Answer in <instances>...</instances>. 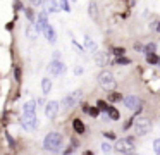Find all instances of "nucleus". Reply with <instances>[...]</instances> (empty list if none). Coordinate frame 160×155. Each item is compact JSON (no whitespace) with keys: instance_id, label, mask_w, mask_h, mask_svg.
Wrapping results in <instances>:
<instances>
[{"instance_id":"2f4dec72","label":"nucleus","mask_w":160,"mask_h":155,"mask_svg":"<svg viewBox=\"0 0 160 155\" xmlns=\"http://www.w3.org/2000/svg\"><path fill=\"white\" fill-rule=\"evenodd\" d=\"M14 76H16V79H18V81L21 79V67H16L14 69Z\"/></svg>"},{"instance_id":"c9c22d12","label":"nucleus","mask_w":160,"mask_h":155,"mask_svg":"<svg viewBox=\"0 0 160 155\" xmlns=\"http://www.w3.org/2000/svg\"><path fill=\"white\" fill-rule=\"evenodd\" d=\"M153 28H155L157 33H160V21H157V24H153Z\"/></svg>"},{"instance_id":"20e7f679","label":"nucleus","mask_w":160,"mask_h":155,"mask_svg":"<svg viewBox=\"0 0 160 155\" xmlns=\"http://www.w3.org/2000/svg\"><path fill=\"white\" fill-rule=\"evenodd\" d=\"M152 129V121L148 117H139L134 121V133L136 134H146Z\"/></svg>"},{"instance_id":"bb28decb","label":"nucleus","mask_w":160,"mask_h":155,"mask_svg":"<svg viewBox=\"0 0 160 155\" xmlns=\"http://www.w3.org/2000/svg\"><path fill=\"white\" fill-rule=\"evenodd\" d=\"M153 150H155V153H160V138L153 141Z\"/></svg>"},{"instance_id":"39448f33","label":"nucleus","mask_w":160,"mask_h":155,"mask_svg":"<svg viewBox=\"0 0 160 155\" xmlns=\"http://www.w3.org/2000/svg\"><path fill=\"white\" fill-rule=\"evenodd\" d=\"M21 124L24 129L28 131H33L38 127V117H36V112L35 114H24V116L21 117Z\"/></svg>"},{"instance_id":"9b49d317","label":"nucleus","mask_w":160,"mask_h":155,"mask_svg":"<svg viewBox=\"0 0 160 155\" xmlns=\"http://www.w3.org/2000/svg\"><path fill=\"white\" fill-rule=\"evenodd\" d=\"M43 33H45V38L50 41V43H55L57 41V33H55V29H53L50 24H47V26L43 28Z\"/></svg>"},{"instance_id":"f3484780","label":"nucleus","mask_w":160,"mask_h":155,"mask_svg":"<svg viewBox=\"0 0 160 155\" xmlns=\"http://www.w3.org/2000/svg\"><path fill=\"white\" fill-rule=\"evenodd\" d=\"M72 127H74V131H76L78 134H83L84 133V124H83V121H81V119H72Z\"/></svg>"},{"instance_id":"423d86ee","label":"nucleus","mask_w":160,"mask_h":155,"mask_svg":"<svg viewBox=\"0 0 160 155\" xmlns=\"http://www.w3.org/2000/svg\"><path fill=\"white\" fill-rule=\"evenodd\" d=\"M81 90H76V91H72V93H69V95H66L62 98V102H60V105L62 107H66V109H69V107H72V105H76L78 102L81 100Z\"/></svg>"},{"instance_id":"9d476101","label":"nucleus","mask_w":160,"mask_h":155,"mask_svg":"<svg viewBox=\"0 0 160 155\" xmlns=\"http://www.w3.org/2000/svg\"><path fill=\"white\" fill-rule=\"evenodd\" d=\"M95 62H97V65H107V64H110L108 54H105V52H95Z\"/></svg>"},{"instance_id":"6ab92c4d","label":"nucleus","mask_w":160,"mask_h":155,"mask_svg":"<svg viewBox=\"0 0 160 155\" xmlns=\"http://www.w3.org/2000/svg\"><path fill=\"white\" fill-rule=\"evenodd\" d=\"M158 60L160 59L155 55V52H153V54H146V62H148V64H158Z\"/></svg>"},{"instance_id":"5701e85b","label":"nucleus","mask_w":160,"mask_h":155,"mask_svg":"<svg viewBox=\"0 0 160 155\" xmlns=\"http://www.w3.org/2000/svg\"><path fill=\"white\" fill-rule=\"evenodd\" d=\"M102 152H105V153H110V152H112V145L107 143V141H105V143H102Z\"/></svg>"},{"instance_id":"c756f323","label":"nucleus","mask_w":160,"mask_h":155,"mask_svg":"<svg viewBox=\"0 0 160 155\" xmlns=\"http://www.w3.org/2000/svg\"><path fill=\"white\" fill-rule=\"evenodd\" d=\"M26 16H28V19L31 21V23H35V14H33V10L26 9Z\"/></svg>"},{"instance_id":"aec40b11","label":"nucleus","mask_w":160,"mask_h":155,"mask_svg":"<svg viewBox=\"0 0 160 155\" xmlns=\"http://www.w3.org/2000/svg\"><path fill=\"white\" fill-rule=\"evenodd\" d=\"M115 64H119V65H128V64H131V60H129V59H126L124 55H121V57H115Z\"/></svg>"},{"instance_id":"1a4fd4ad","label":"nucleus","mask_w":160,"mask_h":155,"mask_svg":"<svg viewBox=\"0 0 160 155\" xmlns=\"http://www.w3.org/2000/svg\"><path fill=\"white\" fill-rule=\"evenodd\" d=\"M59 109H60V103L59 102H55V100L47 102V105H45V116L48 117V119H55V116L59 114Z\"/></svg>"},{"instance_id":"0eeeda50","label":"nucleus","mask_w":160,"mask_h":155,"mask_svg":"<svg viewBox=\"0 0 160 155\" xmlns=\"http://www.w3.org/2000/svg\"><path fill=\"white\" fill-rule=\"evenodd\" d=\"M48 74H52V76H60V74H64L66 72V64H64L62 60H59V59H53L52 62L48 64Z\"/></svg>"},{"instance_id":"a19ab883","label":"nucleus","mask_w":160,"mask_h":155,"mask_svg":"<svg viewBox=\"0 0 160 155\" xmlns=\"http://www.w3.org/2000/svg\"><path fill=\"white\" fill-rule=\"evenodd\" d=\"M72 2H76V0H72Z\"/></svg>"},{"instance_id":"7c9ffc66","label":"nucleus","mask_w":160,"mask_h":155,"mask_svg":"<svg viewBox=\"0 0 160 155\" xmlns=\"http://www.w3.org/2000/svg\"><path fill=\"white\" fill-rule=\"evenodd\" d=\"M72 45H74V47H76V48H78V52H79V54H83V52H84V48H83V47H81V45H79V43H78V41H76V40H72Z\"/></svg>"},{"instance_id":"cd10ccee","label":"nucleus","mask_w":160,"mask_h":155,"mask_svg":"<svg viewBox=\"0 0 160 155\" xmlns=\"http://www.w3.org/2000/svg\"><path fill=\"white\" fill-rule=\"evenodd\" d=\"M90 14H91V17H97V14H98L97 12V5H95L93 2L90 3Z\"/></svg>"},{"instance_id":"58836bf2","label":"nucleus","mask_w":160,"mask_h":155,"mask_svg":"<svg viewBox=\"0 0 160 155\" xmlns=\"http://www.w3.org/2000/svg\"><path fill=\"white\" fill-rule=\"evenodd\" d=\"M74 72H76V74H81V72H83V69H81V67H76V69H74Z\"/></svg>"},{"instance_id":"dca6fc26","label":"nucleus","mask_w":160,"mask_h":155,"mask_svg":"<svg viewBox=\"0 0 160 155\" xmlns=\"http://www.w3.org/2000/svg\"><path fill=\"white\" fill-rule=\"evenodd\" d=\"M50 90H52V79H50V78H43L42 79V91H43V95L50 93Z\"/></svg>"},{"instance_id":"2eb2a0df","label":"nucleus","mask_w":160,"mask_h":155,"mask_svg":"<svg viewBox=\"0 0 160 155\" xmlns=\"http://www.w3.org/2000/svg\"><path fill=\"white\" fill-rule=\"evenodd\" d=\"M22 112L24 114H35L36 112V100H29V102H26L24 107H22Z\"/></svg>"},{"instance_id":"ddd939ff","label":"nucleus","mask_w":160,"mask_h":155,"mask_svg":"<svg viewBox=\"0 0 160 155\" xmlns=\"http://www.w3.org/2000/svg\"><path fill=\"white\" fill-rule=\"evenodd\" d=\"M84 48H86L88 52H91V54H95V52L98 50V45L93 41V38L86 34V36H84Z\"/></svg>"},{"instance_id":"b1692460","label":"nucleus","mask_w":160,"mask_h":155,"mask_svg":"<svg viewBox=\"0 0 160 155\" xmlns=\"http://www.w3.org/2000/svg\"><path fill=\"white\" fill-rule=\"evenodd\" d=\"M97 107H98V110H103V112L108 109V105L103 102V100H98V102H97Z\"/></svg>"},{"instance_id":"72a5a7b5","label":"nucleus","mask_w":160,"mask_h":155,"mask_svg":"<svg viewBox=\"0 0 160 155\" xmlns=\"http://www.w3.org/2000/svg\"><path fill=\"white\" fill-rule=\"evenodd\" d=\"M105 138H108V140H114L115 138V133H112V131H107V133H103Z\"/></svg>"},{"instance_id":"f8f14e48","label":"nucleus","mask_w":160,"mask_h":155,"mask_svg":"<svg viewBox=\"0 0 160 155\" xmlns=\"http://www.w3.org/2000/svg\"><path fill=\"white\" fill-rule=\"evenodd\" d=\"M48 24V14L43 10L42 14L38 16V23H36V31H43V28Z\"/></svg>"},{"instance_id":"f03ea898","label":"nucleus","mask_w":160,"mask_h":155,"mask_svg":"<svg viewBox=\"0 0 160 155\" xmlns=\"http://www.w3.org/2000/svg\"><path fill=\"white\" fill-rule=\"evenodd\" d=\"M98 83L102 85V88H105L107 91H112L115 88V79L114 74L110 71H102L100 76H98Z\"/></svg>"},{"instance_id":"412c9836","label":"nucleus","mask_w":160,"mask_h":155,"mask_svg":"<svg viewBox=\"0 0 160 155\" xmlns=\"http://www.w3.org/2000/svg\"><path fill=\"white\" fill-rule=\"evenodd\" d=\"M88 114H90L91 117H98L100 110H98V107H88Z\"/></svg>"},{"instance_id":"4be33fe9","label":"nucleus","mask_w":160,"mask_h":155,"mask_svg":"<svg viewBox=\"0 0 160 155\" xmlns=\"http://www.w3.org/2000/svg\"><path fill=\"white\" fill-rule=\"evenodd\" d=\"M155 50H157V45H155V43H148V45L145 47V52H146V54H153Z\"/></svg>"},{"instance_id":"393cba45","label":"nucleus","mask_w":160,"mask_h":155,"mask_svg":"<svg viewBox=\"0 0 160 155\" xmlns=\"http://www.w3.org/2000/svg\"><path fill=\"white\" fill-rule=\"evenodd\" d=\"M112 52H114V55H115V57H121V55H124V54H126V50H124V48H121V47L114 48Z\"/></svg>"},{"instance_id":"f704fd0d","label":"nucleus","mask_w":160,"mask_h":155,"mask_svg":"<svg viewBox=\"0 0 160 155\" xmlns=\"http://www.w3.org/2000/svg\"><path fill=\"white\" fill-rule=\"evenodd\" d=\"M134 50H136V52H143V47H141V43H134Z\"/></svg>"},{"instance_id":"6e6552de","label":"nucleus","mask_w":160,"mask_h":155,"mask_svg":"<svg viewBox=\"0 0 160 155\" xmlns=\"http://www.w3.org/2000/svg\"><path fill=\"white\" fill-rule=\"evenodd\" d=\"M122 100H124V105L128 107L129 110H136V112L141 110V98H138V96L129 95V96H124Z\"/></svg>"},{"instance_id":"4c0bfd02","label":"nucleus","mask_w":160,"mask_h":155,"mask_svg":"<svg viewBox=\"0 0 160 155\" xmlns=\"http://www.w3.org/2000/svg\"><path fill=\"white\" fill-rule=\"evenodd\" d=\"M29 2H31L33 5H40V3H42V0H29Z\"/></svg>"},{"instance_id":"c85d7f7f","label":"nucleus","mask_w":160,"mask_h":155,"mask_svg":"<svg viewBox=\"0 0 160 155\" xmlns=\"http://www.w3.org/2000/svg\"><path fill=\"white\" fill-rule=\"evenodd\" d=\"M110 100H112V102H117V100H122V95H121V93H110Z\"/></svg>"},{"instance_id":"ea45409f","label":"nucleus","mask_w":160,"mask_h":155,"mask_svg":"<svg viewBox=\"0 0 160 155\" xmlns=\"http://www.w3.org/2000/svg\"><path fill=\"white\" fill-rule=\"evenodd\" d=\"M158 65H160V60H158Z\"/></svg>"},{"instance_id":"e433bc0d","label":"nucleus","mask_w":160,"mask_h":155,"mask_svg":"<svg viewBox=\"0 0 160 155\" xmlns=\"http://www.w3.org/2000/svg\"><path fill=\"white\" fill-rule=\"evenodd\" d=\"M5 136H7V140H9V143H11V147H14V140H12V138H11V136H9V134H7V133H5Z\"/></svg>"},{"instance_id":"f257e3e1","label":"nucleus","mask_w":160,"mask_h":155,"mask_svg":"<svg viewBox=\"0 0 160 155\" xmlns=\"http://www.w3.org/2000/svg\"><path fill=\"white\" fill-rule=\"evenodd\" d=\"M62 141H64L62 134L57 133V131H52L43 138V148L48 152H59L60 147H62Z\"/></svg>"},{"instance_id":"a211bd4d","label":"nucleus","mask_w":160,"mask_h":155,"mask_svg":"<svg viewBox=\"0 0 160 155\" xmlns=\"http://www.w3.org/2000/svg\"><path fill=\"white\" fill-rule=\"evenodd\" d=\"M105 112H107V116L110 117L112 121H117L119 117H121V114H119V110L115 109V107H112V105H108V109L105 110Z\"/></svg>"},{"instance_id":"4468645a","label":"nucleus","mask_w":160,"mask_h":155,"mask_svg":"<svg viewBox=\"0 0 160 155\" xmlns=\"http://www.w3.org/2000/svg\"><path fill=\"white\" fill-rule=\"evenodd\" d=\"M59 10V3L55 0H47L45 2V12L47 14H52V12H57Z\"/></svg>"},{"instance_id":"7ed1b4c3","label":"nucleus","mask_w":160,"mask_h":155,"mask_svg":"<svg viewBox=\"0 0 160 155\" xmlns=\"http://www.w3.org/2000/svg\"><path fill=\"white\" fill-rule=\"evenodd\" d=\"M134 148V138L128 136V138H122V140L115 141V152L119 153H129V152Z\"/></svg>"},{"instance_id":"473e14b6","label":"nucleus","mask_w":160,"mask_h":155,"mask_svg":"<svg viewBox=\"0 0 160 155\" xmlns=\"http://www.w3.org/2000/svg\"><path fill=\"white\" fill-rule=\"evenodd\" d=\"M14 7H16V10H22V2H21V0H16Z\"/></svg>"},{"instance_id":"a878e982","label":"nucleus","mask_w":160,"mask_h":155,"mask_svg":"<svg viewBox=\"0 0 160 155\" xmlns=\"http://www.w3.org/2000/svg\"><path fill=\"white\" fill-rule=\"evenodd\" d=\"M59 7H62V10H66V12H71V9H69V3H67V0H60V5Z\"/></svg>"}]
</instances>
